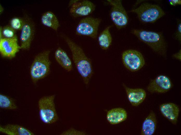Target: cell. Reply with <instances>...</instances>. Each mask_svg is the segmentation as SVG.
<instances>
[{"instance_id":"obj_21","label":"cell","mask_w":181,"mask_h":135,"mask_svg":"<svg viewBox=\"0 0 181 135\" xmlns=\"http://www.w3.org/2000/svg\"><path fill=\"white\" fill-rule=\"evenodd\" d=\"M0 107L4 109L15 110L17 109V106L13 99L1 93L0 94Z\"/></svg>"},{"instance_id":"obj_6","label":"cell","mask_w":181,"mask_h":135,"mask_svg":"<svg viewBox=\"0 0 181 135\" xmlns=\"http://www.w3.org/2000/svg\"><path fill=\"white\" fill-rule=\"evenodd\" d=\"M102 19L99 18L87 16L81 19L75 29V34L78 36L96 38L99 28Z\"/></svg>"},{"instance_id":"obj_11","label":"cell","mask_w":181,"mask_h":135,"mask_svg":"<svg viewBox=\"0 0 181 135\" xmlns=\"http://www.w3.org/2000/svg\"><path fill=\"white\" fill-rule=\"evenodd\" d=\"M95 8V5L90 1L77 0L70 7L69 13L74 18L86 16L92 14Z\"/></svg>"},{"instance_id":"obj_24","label":"cell","mask_w":181,"mask_h":135,"mask_svg":"<svg viewBox=\"0 0 181 135\" xmlns=\"http://www.w3.org/2000/svg\"><path fill=\"white\" fill-rule=\"evenodd\" d=\"M86 134V133L85 132L77 130L73 128H71L63 132L60 135H85Z\"/></svg>"},{"instance_id":"obj_1","label":"cell","mask_w":181,"mask_h":135,"mask_svg":"<svg viewBox=\"0 0 181 135\" xmlns=\"http://www.w3.org/2000/svg\"><path fill=\"white\" fill-rule=\"evenodd\" d=\"M61 36L67 44L71 52L74 63L84 84L87 86L93 73L91 61L81 47L63 34Z\"/></svg>"},{"instance_id":"obj_15","label":"cell","mask_w":181,"mask_h":135,"mask_svg":"<svg viewBox=\"0 0 181 135\" xmlns=\"http://www.w3.org/2000/svg\"><path fill=\"white\" fill-rule=\"evenodd\" d=\"M1 132L8 135H34L31 131L22 126L9 124L0 126Z\"/></svg>"},{"instance_id":"obj_2","label":"cell","mask_w":181,"mask_h":135,"mask_svg":"<svg viewBox=\"0 0 181 135\" xmlns=\"http://www.w3.org/2000/svg\"><path fill=\"white\" fill-rule=\"evenodd\" d=\"M131 32L140 41L148 45L154 52L166 58L167 44L161 33L135 29H132Z\"/></svg>"},{"instance_id":"obj_19","label":"cell","mask_w":181,"mask_h":135,"mask_svg":"<svg viewBox=\"0 0 181 135\" xmlns=\"http://www.w3.org/2000/svg\"><path fill=\"white\" fill-rule=\"evenodd\" d=\"M41 22L44 26L57 31L60 26L56 16L52 12L48 11L44 13L41 17Z\"/></svg>"},{"instance_id":"obj_9","label":"cell","mask_w":181,"mask_h":135,"mask_svg":"<svg viewBox=\"0 0 181 135\" xmlns=\"http://www.w3.org/2000/svg\"><path fill=\"white\" fill-rule=\"evenodd\" d=\"M23 17L24 22L21 30L20 46L21 49L28 50L34 37L35 25L32 19L27 14H24Z\"/></svg>"},{"instance_id":"obj_3","label":"cell","mask_w":181,"mask_h":135,"mask_svg":"<svg viewBox=\"0 0 181 135\" xmlns=\"http://www.w3.org/2000/svg\"><path fill=\"white\" fill-rule=\"evenodd\" d=\"M49 50L39 53L35 57L30 68V75L34 84L47 76L50 72L51 62L49 56Z\"/></svg>"},{"instance_id":"obj_17","label":"cell","mask_w":181,"mask_h":135,"mask_svg":"<svg viewBox=\"0 0 181 135\" xmlns=\"http://www.w3.org/2000/svg\"><path fill=\"white\" fill-rule=\"evenodd\" d=\"M126 111L121 108L112 109L108 111L107 114V119L111 124L114 125L122 122L127 118Z\"/></svg>"},{"instance_id":"obj_20","label":"cell","mask_w":181,"mask_h":135,"mask_svg":"<svg viewBox=\"0 0 181 135\" xmlns=\"http://www.w3.org/2000/svg\"><path fill=\"white\" fill-rule=\"evenodd\" d=\"M111 27V25L107 26L101 32L98 37V43L102 50H107L111 45L112 39L110 31Z\"/></svg>"},{"instance_id":"obj_29","label":"cell","mask_w":181,"mask_h":135,"mask_svg":"<svg viewBox=\"0 0 181 135\" xmlns=\"http://www.w3.org/2000/svg\"><path fill=\"white\" fill-rule=\"evenodd\" d=\"M2 26H0V39L3 38L2 33Z\"/></svg>"},{"instance_id":"obj_7","label":"cell","mask_w":181,"mask_h":135,"mask_svg":"<svg viewBox=\"0 0 181 135\" xmlns=\"http://www.w3.org/2000/svg\"><path fill=\"white\" fill-rule=\"evenodd\" d=\"M107 1L111 6L110 16L116 28L119 30L125 28L128 24L129 17L122 5L121 0H107Z\"/></svg>"},{"instance_id":"obj_23","label":"cell","mask_w":181,"mask_h":135,"mask_svg":"<svg viewBox=\"0 0 181 135\" xmlns=\"http://www.w3.org/2000/svg\"><path fill=\"white\" fill-rule=\"evenodd\" d=\"M3 38H16V31L9 25L2 26Z\"/></svg>"},{"instance_id":"obj_18","label":"cell","mask_w":181,"mask_h":135,"mask_svg":"<svg viewBox=\"0 0 181 135\" xmlns=\"http://www.w3.org/2000/svg\"><path fill=\"white\" fill-rule=\"evenodd\" d=\"M157 121L154 113L151 111L144 121L142 125L141 135H152L156 128Z\"/></svg>"},{"instance_id":"obj_13","label":"cell","mask_w":181,"mask_h":135,"mask_svg":"<svg viewBox=\"0 0 181 135\" xmlns=\"http://www.w3.org/2000/svg\"><path fill=\"white\" fill-rule=\"evenodd\" d=\"M159 109L163 115L171 123L176 125L177 123L180 109L179 106L172 103H167L161 104Z\"/></svg>"},{"instance_id":"obj_22","label":"cell","mask_w":181,"mask_h":135,"mask_svg":"<svg viewBox=\"0 0 181 135\" xmlns=\"http://www.w3.org/2000/svg\"><path fill=\"white\" fill-rule=\"evenodd\" d=\"M23 17H14L11 18L9 22V25L16 31L21 30L24 25Z\"/></svg>"},{"instance_id":"obj_8","label":"cell","mask_w":181,"mask_h":135,"mask_svg":"<svg viewBox=\"0 0 181 135\" xmlns=\"http://www.w3.org/2000/svg\"><path fill=\"white\" fill-rule=\"evenodd\" d=\"M121 58L124 66L131 72L139 70L145 64L143 55L136 50L129 49L124 51L122 53Z\"/></svg>"},{"instance_id":"obj_16","label":"cell","mask_w":181,"mask_h":135,"mask_svg":"<svg viewBox=\"0 0 181 135\" xmlns=\"http://www.w3.org/2000/svg\"><path fill=\"white\" fill-rule=\"evenodd\" d=\"M54 56L57 62L66 71L70 72L73 70L72 61L64 50L59 47L55 52Z\"/></svg>"},{"instance_id":"obj_14","label":"cell","mask_w":181,"mask_h":135,"mask_svg":"<svg viewBox=\"0 0 181 135\" xmlns=\"http://www.w3.org/2000/svg\"><path fill=\"white\" fill-rule=\"evenodd\" d=\"M123 85L125 90L127 98L133 106H138L145 99L146 93L144 89L141 88H130L124 84Z\"/></svg>"},{"instance_id":"obj_28","label":"cell","mask_w":181,"mask_h":135,"mask_svg":"<svg viewBox=\"0 0 181 135\" xmlns=\"http://www.w3.org/2000/svg\"><path fill=\"white\" fill-rule=\"evenodd\" d=\"M4 10V8L3 6L0 4V14H1L3 12Z\"/></svg>"},{"instance_id":"obj_25","label":"cell","mask_w":181,"mask_h":135,"mask_svg":"<svg viewBox=\"0 0 181 135\" xmlns=\"http://www.w3.org/2000/svg\"><path fill=\"white\" fill-rule=\"evenodd\" d=\"M177 27L174 36L175 39L180 43L181 42V21L179 19H177Z\"/></svg>"},{"instance_id":"obj_12","label":"cell","mask_w":181,"mask_h":135,"mask_svg":"<svg viewBox=\"0 0 181 135\" xmlns=\"http://www.w3.org/2000/svg\"><path fill=\"white\" fill-rule=\"evenodd\" d=\"M21 49L17 38H2L0 39V53L3 57L13 58Z\"/></svg>"},{"instance_id":"obj_5","label":"cell","mask_w":181,"mask_h":135,"mask_svg":"<svg viewBox=\"0 0 181 135\" xmlns=\"http://www.w3.org/2000/svg\"><path fill=\"white\" fill-rule=\"evenodd\" d=\"M55 96L54 95L44 96L38 101L40 118L41 121L45 124H53L59 119L54 103Z\"/></svg>"},{"instance_id":"obj_4","label":"cell","mask_w":181,"mask_h":135,"mask_svg":"<svg viewBox=\"0 0 181 135\" xmlns=\"http://www.w3.org/2000/svg\"><path fill=\"white\" fill-rule=\"evenodd\" d=\"M129 12L135 14L139 20L145 23H154L165 14L160 6L148 2L143 3Z\"/></svg>"},{"instance_id":"obj_27","label":"cell","mask_w":181,"mask_h":135,"mask_svg":"<svg viewBox=\"0 0 181 135\" xmlns=\"http://www.w3.org/2000/svg\"><path fill=\"white\" fill-rule=\"evenodd\" d=\"M168 1L170 4L172 6H175L181 4V0H169Z\"/></svg>"},{"instance_id":"obj_10","label":"cell","mask_w":181,"mask_h":135,"mask_svg":"<svg viewBox=\"0 0 181 135\" xmlns=\"http://www.w3.org/2000/svg\"><path fill=\"white\" fill-rule=\"evenodd\" d=\"M173 86L172 81L168 76L161 75L151 80L146 89L152 93H164L169 91Z\"/></svg>"},{"instance_id":"obj_26","label":"cell","mask_w":181,"mask_h":135,"mask_svg":"<svg viewBox=\"0 0 181 135\" xmlns=\"http://www.w3.org/2000/svg\"><path fill=\"white\" fill-rule=\"evenodd\" d=\"M172 57L180 61L181 60V49H180L177 52L173 54L172 56Z\"/></svg>"}]
</instances>
